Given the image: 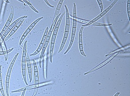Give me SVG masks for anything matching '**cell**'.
<instances>
[{
    "mask_svg": "<svg viewBox=\"0 0 130 96\" xmlns=\"http://www.w3.org/2000/svg\"><path fill=\"white\" fill-rule=\"evenodd\" d=\"M14 8L13 6H11V11H10V14L9 16L8 19L7 20L6 23L5 24L4 27H3V29L2 30V31H1V32L0 33V38H1L2 36V35H3V33L5 32V31L7 30V29L8 28V27H9V26L10 25V24L11 23V22L12 21L13 18L14 17Z\"/></svg>",
    "mask_w": 130,
    "mask_h": 96,
    "instance_id": "5b68a950",
    "label": "cell"
},
{
    "mask_svg": "<svg viewBox=\"0 0 130 96\" xmlns=\"http://www.w3.org/2000/svg\"><path fill=\"white\" fill-rule=\"evenodd\" d=\"M23 1H24V2H25L26 3H27V4L29 5V7H30L35 12H36L37 14L39 13V11L38 10H37L35 8V7L33 6L32 3H31V2H30V0H24Z\"/></svg>",
    "mask_w": 130,
    "mask_h": 96,
    "instance_id": "d4e9b609",
    "label": "cell"
},
{
    "mask_svg": "<svg viewBox=\"0 0 130 96\" xmlns=\"http://www.w3.org/2000/svg\"><path fill=\"white\" fill-rule=\"evenodd\" d=\"M97 2H98V4L99 6L100 10H101V13L103 11V3L102 2V0H97Z\"/></svg>",
    "mask_w": 130,
    "mask_h": 96,
    "instance_id": "f1b7e54d",
    "label": "cell"
},
{
    "mask_svg": "<svg viewBox=\"0 0 130 96\" xmlns=\"http://www.w3.org/2000/svg\"><path fill=\"white\" fill-rule=\"evenodd\" d=\"M18 1H19L21 2H23V3H24V1H23V0H19Z\"/></svg>",
    "mask_w": 130,
    "mask_h": 96,
    "instance_id": "d590c367",
    "label": "cell"
},
{
    "mask_svg": "<svg viewBox=\"0 0 130 96\" xmlns=\"http://www.w3.org/2000/svg\"><path fill=\"white\" fill-rule=\"evenodd\" d=\"M76 28H72V35H71V40H70V42L69 43V45L68 48L67 50L66 51V52H64V54H66L69 51L70 49H71L72 46L73 45L74 40L75 37V34L76 32Z\"/></svg>",
    "mask_w": 130,
    "mask_h": 96,
    "instance_id": "8fae6325",
    "label": "cell"
},
{
    "mask_svg": "<svg viewBox=\"0 0 130 96\" xmlns=\"http://www.w3.org/2000/svg\"><path fill=\"white\" fill-rule=\"evenodd\" d=\"M10 78V77L6 76V92L7 96H10L9 95V84Z\"/></svg>",
    "mask_w": 130,
    "mask_h": 96,
    "instance_id": "603a6c76",
    "label": "cell"
},
{
    "mask_svg": "<svg viewBox=\"0 0 130 96\" xmlns=\"http://www.w3.org/2000/svg\"><path fill=\"white\" fill-rule=\"evenodd\" d=\"M44 1L45 2V3H46V4H47L48 6H49V7H52V8H54V6H52V5H51V4H50L48 0H44Z\"/></svg>",
    "mask_w": 130,
    "mask_h": 96,
    "instance_id": "4dcf8cb0",
    "label": "cell"
},
{
    "mask_svg": "<svg viewBox=\"0 0 130 96\" xmlns=\"http://www.w3.org/2000/svg\"><path fill=\"white\" fill-rule=\"evenodd\" d=\"M67 38H66L63 37V41H62V43H61V46H60V47L59 50V52H58L59 53L61 52L63 50V48L64 47L65 43H66V41H67Z\"/></svg>",
    "mask_w": 130,
    "mask_h": 96,
    "instance_id": "484cf974",
    "label": "cell"
},
{
    "mask_svg": "<svg viewBox=\"0 0 130 96\" xmlns=\"http://www.w3.org/2000/svg\"><path fill=\"white\" fill-rule=\"evenodd\" d=\"M48 32H49L48 27H46V30H45V31L44 32L43 35V36L42 40L41 41V42L40 43V44L39 47L37 48V50L35 52H34V53L31 54V56H36V55H37V54H38L39 52H41V51L42 50V49L43 47V46L44 45L45 42V41H46V37H47Z\"/></svg>",
    "mask_w": 130,
    "mask_h": 96,
    "instance_id": "277c9868",
    "label": "cell"
},
{
    "mask_svg": "<svg viewBox=\"0 0 130 96\" xmlns=\"http://www.w3.org/2000/svg\"><path fill=\"white\" fill-rule=\"evenodd\" d=\"M30 31H30L29 29L27 28V29L26 30V31H25V32H24V34L22 35V37H21V39H20V42H19L20 46H21V45L22 44V42L24 41V39H25L26 37L27 36V35L29 34Z\"/></svg>",
    "mask_w": 130,
    "mask_h": 96,
    "instance_id": "ffe728a7",
    "label": "cell"
},
{
    "mask_svg": "<svg viewBox=\"0 0 130 96\" xmlns=\"http://www.w3.org/2000/svg\"><path fill=\"white\" fill-rule=\"evenodd\" d=\"M14 49V48H12L10 49H9V50H7V49L6 50L4 51L5 53V55H4V57H5V61H7V59H8V53H9V52H11Z\"/></svg>",
    "mask_w": 130,
    "mask_h": 96,
    "instance_id": "83f0119b",
    "label": "cell"
},
{
    "mask_svg": "<svg viewBox=\"0 0 130 96\" xmlns=\"http://www.w3.org/2000/svg\"><path fill=\"white\" fill-rule=\"evenodd\" d=\"M118 1V0H114L113 2L111 3V4L108 7V8H107L104 11H103L101 12V14H100L99 15H98L97 17H96L95 18L93 19L92 20L90 21V22H88L87 24H85V25H83L82 27H87V26H88L91 25V24L94 23V22H95L97 20H98L99 19L101 18L102 17H103L106 14L108 13V12L109 11V10L112 8V7H113L114 6L115 4V3H116Z\"/></svg>",
    "mask_w": 130,
    "mask_h": 96,
    "instance_id": "7a4b0ae2",
    "label": "cell"
},
{
    "mask_svg": "<svg viewBox=\"0 0 130 96\" xmlns=\"http://www.w3.org/2000/svg\"><path fill=\"white\" fill-rule=\"evenodd\" d=\"M118 53H119V52H114L113 53H112V54H111L112 56H111V57L108 58V59H107V60H106L105 61L103 62V63H101V64H99V65H98L96 67H94V68H93L92 69H91V70L88 71L87 72L85 73V75L88 74L90 73L93 72V71H96L97 70H98V69H99L100 68L103 67V66L105 65L106 64H108V63H109L110 62L112 61V60L114 58H115V57H116V56L118 55Z\"/></svg>",
    "mask_w": 130,
    "mask_h": 96,
    "instance_id": "3957f363",
    "label": "cell"
},
{
    "mask_svg": "<svg viewBox=\"0 0 130 96\" xmlns=\"http://www.w3.org/2000/svg\"><path fill=\"white\" fill-rule=\"evenodd\" d=\"M27 41H26L24 44L23 50V54L22 58V66H26V55H27Z\"/></svg>",
    "mask_w": 130,
    "mask_h": 96,
    "instance_id": "5bb4252c",
    "label": "cell"
},
{
    "mask_svg": "<svg viewBox=\"0 0 130 96\" xmlns=\"http://www.w3.org/2000/svg\"><path fill=\"white\" fill-rule=\"evenodd\" d=\"M77 17L76 12V6L75 3H73V28H76L77 27Z\"/></svg>",
    "mask_w": 130,
    "mask_h": 96,
    "instance_id": "4fadbf2b",
    "label": "cell"
},
{
    "mask_svg": "<svg viewBox=\"0 0 130 96\" xmlns=\"http://www.w3.org/2000/svg\"><path fill=\"white\" fill-rule=\"evenodd\" d=\"M130 0H128L127 1V13H128V16L129 17V20L130 21Z\"/></svg>",
    "mask_w": 130,
    "mask_h": 96,
    "instance_id": "4316f807",
    "label": "cell"
},
{
    "mask_svg": "<svg viewBox=\"0 0 130 96\" xmlns=\"http://www.w3.org/2000/svg\"><path fill=\"white\" fill-rule=\"evenodd\" d=\"M26 66H22V74H23V78H24V82L27 85H28V84H27V79H26Z\"/></svg>",
    "mask_w": 130,
    "mask_h": 96,
    "instance_id": "cb8c5ba5",
    "label": "cell"
},
{
    "mask_svg": "<svg viewBox=\"0 0 130 96\" xmlns=\"http://www.w3.org/2000/svg\"><path fill=\"white\" fill-rule=\"evenodd\" d=\"M65 8L66 9V26H70V18H69V10L67 6L66 5H64Z\"/></svg>",
    "mask_w": 130,
    "mask_h": 96,
    "instance_id": "ac0fdd59",
    "label": "cell"
},
{
    "mask_svg": "<svg viewBox=\"0 0 130 96\" xmlns=\"http://www.w3.org/2000/svg\"><path fill=\"white\" fill-rule=\"evenodd\" d=\"M38 89H39V88H36V89H34V94H33V95L32 96H35L37 94L38 90Z\"/></svg>",
    "mask_w": 130,
    "mask_h": 96,
    "instance_id": "f546056e",
    "label": "cell"
},
{
    "mask_svg": "<svg viewBox=\"0 0 130 96\" xmlns=\"http://www.w3.org/2000/svg\"><path fill=\"white\" fill-rule=\"evenodd\" d=\"M120 92H117V93L115 94V95H114V96H119V95H120Z\"/></svg>",
    "mask_w": 130,
    "mask_h": 96,
    "instance_id": "d6a6232c",
    "label": "cell"
},
{
    "mask_svg": "<svg viewBox=\"0 0 130 96\" xmlns=\"http://www.w3.org/2000/svg\"><path fill=\"white\" fill-rule=\"evenodd\" d=\"M112 24H101V23H98V22H94V23L91 24V25L92 26H96V27H107V26H110L112 25Z\"/></svg>",
    "mask_w": 130,
    "mask_h": 96,
    "instance_id": "7402d4cb",
    "label": "cell"
},
{
    "mask_svg": "<svg viewBox=\"0 0 130 96\" xmlns=\"http://www.w3.org/2000/svg\"><path fill=\"white\" fill-rule=\"evenodd\" d=\"M1 65H0V91L2 95L3 96H5L4 91H3V88L2 86V82L1 78Z\"/></svg>",
    "mask_w": 130,
    "mask_h": 96,
    "instance_id": "d6986e66",
    "label": "cell"
},
{
    "mask_svg": "<svg viewBox=\"0 0 130 96\" xmlns=\"http://www.w3.org/2000/svg\"><path fill=\"white\" fill-rule=\"evenodd\" d=\"M36 88H36L35 85V84H34L30 85V86H27V87H24V88H22L20 89L11 91V92L12 93H16V92H21V91L23 92V91H26L30 90L31 89H36Z\"/></svg>",
    "mask_w": 130,
    "mask_h": 96,
    "instance_id": "9a60e30c",
    "label": "cell"
},
{
    "mask_svg": "<svg viewBox=\"0 0 130 96\" xmlns=\"http://www.w3.org/2000/svg\"><path fill=\"white\" fill-rule=\"evenodd\" d=\"M26 91H23V92H22V95H21V96H24L25 95V93Z\"/></svg>",
    "mask_w": 130,
    "mask_h": 96,
    "instance_id": "836d02e7",
    "label": "cell"
},
{
    "mask_svg": "<svg viewBox=\"0 0 130 96\" xmlns=\"http://www.w3.org/2000/svg\"><path fill=\"white\" fill-rule=\"evenodd\" d=\"M5 51H0V55H5Z\"/></svg>",
    "mask_w": 130,
    "mask_h": 96,
    "instance_id": "1f68e13d",
    "label": "cell"
},
{
    "mask_svg": "<svg viewBox=\"0 0 130 96\" xmlns=\"http://www.w3.org/2000/svg\"><path fill=\"white\" fill-rule=\"evenodd\" d=\"M43 17H40L39 18L37 19L36 20H35V21H34L32 24H31V25L29 26L28 28V29H29L30 31H31V30L33 29V28L35 27V26L37 24V23L39 22L40 20H42V19H43Z\"/></svg>",
    "mask_w": 130,
    "mask_h": 96,
    "instance_id": "44dd1931",
    "label": "cell"
},
{
    "mask_svg": "<svg viewBox=\"0 0 130 96\" xmlns=\"http://www.w3.org/2000/svg\"><path fill=\"white\" fill-rule=\"evenodd\" d=\"M26 63L27 64L28 71L29 74V78H30V82H31L32 81V67L31 64L30 59L29 58V56L28 54V53L27 52L26 55Z\"/></svg>",
    "mask_w": 130,
    "mask_h": 96,
    "instance_id": "9c48e42d",
    "label": "cell"
},
{
    "mask_svg": "<svg viewBox=\"0 0 130 96\" xmlns=\"http://www.w3.org/2000/svg\"><path fill=\"white\" fill-rule=\"evenodd\" d=\"M2 22V20H0V23H1V22Z\"/></svg>",
    "mask_w": 130,
    "mask_h": 96,
    "instance_id": "8d00e7d4",
    "label": "cell"
},
{
    "mask_svg": "<svg viewBox=\"0 0 130 96\" xmlns=\"http://www.w3.org/2000/svg\"><path fill=\"white\" fill-rule=\"evenodd\" d=\"M65 14H66V11H64L63 13V14H61V16L59 17V19H58V20H57L56 26L54 28V30L53 31V33H52V37L51 39L56 40V35L57 34L58 31L59 29V26L60 25L61 21L62 20L63 17H64Z\"/></svg>",
    "mask_w": 130,
    "mask_h": 96,
    "instance_id": "8992f818",
    "label": "cell"
},
{
    "mask_svg": "<svg viewBox=\"0 0 130 96\" xmlns=\"http://www.w3.org/2000/svg\"><path fill=\"white\" fill-rule=\"evenodd\" d=\"M27 17V16H23V17H20L19 18L17 19L15 21H14L11 24H10V25L9 26V27H8V28L7 29V30L5 31V32L3 33V35H2L1 38L0 39V51L1 48L2 44L3 43V41L4 40L5 38L7 37V35L11 31H12V29H13V28L18 23L19 21L20 20H22L23 19L26 18Z\"/></svg>",
    "mask_w": 130,
    "mask_h": 96,
    "instance_id": "6da1fadb",
    "label": "cell"
},
{
    "mask_svg": "<svg viewBox=\"0 0 130 96\" xmlns=\"http://www.w3.org/2000/svg\"><path fill=\"white\" fill-rule=\"evenodd\" d=\"M63 2H64V0H60L59 1V3H58V5H57V7H56V10L55 11L54 17H53V18L52 20V22H54V20L56 19V17L59 15L60 10L61 9V7L63 5Z\"/></svg>",
    "mask_w": 130,
    "mask_h": 96,
    "instance_id": "7c38bea8",
    "label": "cell"
},
{
    "mask_svg": "<svg viewBox=\"0 0 130 96\" xmlns=\"http://www.w3.org/2000/svg\"><path fill=\"white\" fill-rule=\"evenodd\" d=\"M18 55L19 53H18L15 56V57L14 58V59H13V60H12V62H11V63H10V66H9V67L8 69V71H7V76L10 77L11 72V71H12V68L13 67V66L14 65V63L15 62L16 60L17 59V58L18 57Z\"/></svg>",
    "mask_w": 130,
    "mask_h": 96,
    "instance_id": "e0dca14e",
    "label": "cell"
},
{
    "mask_svg": "<svg viewBox=\"0 0 130 96\" xmlns=\"http://www.w3.org/2000/svg\"><path fill=\"white\" fill-rule=\"evenodd\" d=\"M56 40L51 39V40L50 47V52H49V60L50 63H52V56L54 50V45Z\"/></svg>",
    "mask_w": 130,
    "mask_h": 96,
    "instance_id": "2e32d148",
    "label": "cell"
},
{
    "mask_svg": "<svg viewBox=\"0 0 130 96\" xmlns=\"http://www.w3.org/2000/svg\"><path fill=\"white\" fill-rule=\"evenodd\" d=\"M24 20H25V18L19 21L18 23L15 26V27L13 28V29H12V31H10V33L8 35H7V37L4 39L5 41H7L16 32V31L19 29V27H20V26L21 25L22 23L24 22Z\"/></svg>",
    "mask_w": 130,
    "mask_h": 96,
    "instance_id": "ba28073f",
    "label": "cell"
},
{
    "mask_svg": "<svg viewBox=\"0 0 130 96\" xmlns=\"http://www.w3.org/2000/svg\"><path fill=\"white\" fill-rule=\"evenodd\" d=\"M84 29V27H82L80 29L79 34V46L80 49V52L82 55L86 57V56L85 53L83 49V31Z\"/></svg>",
    "mask_w": 130,
    "mask_h": 96,
    "instance_id": "52a82bcc",
    "label": "cell"
},
{
    "mask_svg": "<svg viewBox=\"0 0 130 96\" xmlns=\"http://www.w3.org/2000/svg\"><path fill=\"white\" fill-rule=\"evenodd\" d=\"M33 64H34V78H35V84H39L40 83L39 81V72L37 68V63L35 60H33Z\"/></svg>",
    "mask_w": 130,
    "mask_h": 96,
    "instance_id": "30bf717a",
    "label": "cell"
},
{
    "mask_svg": "<svg viewBox=\"0 0 130 96\" xmlns=\"http://www.w3.org/2000/svg\"><path fill=\"white\" fill-rule=\"evenodd\" d=\"M5 1L6 2H7V3H10V2H9V1H8V0H5Z\"/></svg>",
    "mask_w": 130,
    "mask_h": 96,
    "instance_id": "e575fe53",
    "label": "cell"
}]
</instances>
